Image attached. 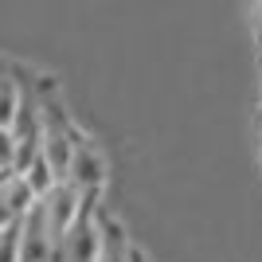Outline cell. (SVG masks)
<instances>
[{
    "instance_id": "277c9868",
    "label": "cell",
    "mask_w": 262,
    "mask_h": 262,
    "mask_svg": "<svg viewBox=\"0 0 262 262\" xmlns=\"http://www.w3.org/2000/svg\"><path fill=\"white\" fill-rule=\"evenodd\" d=\"M106 176H110V164H106V157H102V149L94 141L82 137L78 149H75V161H71L67 180H71V184H75L90 204H98V200H102V188H106Z\"/></svg>"
},
{
    "instance_id": "7a4b0ae2",
    "label": "cell",
    "mask_w": 262,
    "mask_h": 262,
    "mask_svg": "<svg viewBox=\"0 0 262 262\" xmlns=\"http://www.w3.org/2000/svg\"><path fill=\"white\" fill-rule=\"evenodd\" d=\"M102 235H106V215L98 211V204H86L75 227L55 243V262H98Z\"/></svg>"
},
{
    "instance_id": "3957f363",
    "label": "cell",
    "mask_w": 262,
    "mask_h": 262,
    "mask_svg": "<svg viewBox=\"0 0 262 262\" xmlns=\"http://www.w3.org/2000/svg\"><path fill=\"white\" fill-rule=\"evenodd\" d=\"M86 204H90V200L82 196L71 180H59L47 196H39V208H43V215H47V227H51L55 243H59L67 231L75 227V219L86 211Z\"/></svg>"
},
{
    "instance_id": "30bf717a",
    "label": "cell",
    "mask_w": 262,
    "mask_h": 262,
    "mask_svg": "<svg viewBox=\"0 0 262 262\" xmlns=\"http://www.w3.org/2000/svg\"><path fill=\"white\" fill-rule=\"evenodd\" d=\"M24 176L32 180V188L39 192V196H47V192H51V188L59 184V172L51 168V161L43 157V149H39V157H35V161L28 164V172H24Z\"/></svg>"
},
{
    "instance_id": "52a82bcc",
    "label": "cell",
    "mask_w": 262,
    "mask_h": 262,
    "mask_svg": "<svg viewBox=\"0 0 262 262\" xmlns=\"http://www.w3.org/2000/svg\"><path fill=\"white\" fill-rule=\"evenodd\" d=\"M137 258H141V251L129 243L125 227H121L118 219L106 215V235H102V254H98V262H137Z\"/></svg>"
},
{
    "instance_id": "5b68a950",
    "label": "cell",
    "mask_w": 262,
    "mask_h": 262,
    "mask_svg": "<svg viewBox=\"0 0 262 262\" xmlns=\"http://www.w3.org/2000/svg\"><path fill=\"white\" fill-rule=\"evenodd\" d=\"M24 262H55V235L47 227V215L39 208V200L24 215Z\"/></svg>"
},
{
    "instance_id": "ba28073f",
    "label": "cell",
    "mask_w": 262,
    "mask_h": 262,
    "mask_svg": "<svg viewBox=\"0 0 262 262\" xmlns=\"http://www.w3.org/2000/svg\"><path fill=\"white\" fill-rule=\"evenodd\" d=\"M32 98V94H28ZM28 98H24V90L16 78H4V98H0V129H16V121H20L24 106H28Z\"/></svg>"
},
{
    "instance_id": "8992f818",
    "label": "cell",
    "mask_w": 262,
    "mask_h": 262,
    "mask_svg": "<svg viewBox=\"0 0 262 262\" xmlns=\"http://www.w3.org/2000/svg\"><path fill=\"white\" fill-rule=\"evenodd\" d=\"M39 192L32 188V180L24 172H4V184H0V219H24L35 208Z\"/></svg>"
},
{
    "instance_id": "6da1fadb",
    "label": "cell",
    "mask_w": 262,
    "mask_h": 262,
    "mask_svg": "<svg viewBox=\"0 0 262 262\" xmlns=\"http://www.w3.org/2000/svg\"><path fill=\"white\" fill-rule=\"evenodd\" d=\"M43 106V157L51 161V168L59 172V180H67L71 172V161H75V149L82 141V133L75 129V121L63 114V106L51 98H39Z\"/></svg>"
},
{
    "instance_id": "9c48e42d",
    "label": "cell",
    "mask_w": 262,
    "mask_h": 262,
    "mask_svg": "<svg viewBox=\"0 0 262 262\" xmlns=\"http://www.w3.org/2000/svg\"><path fill=\"white\" fill-rule=\"evenodd\" d=\"M0 243H4L0 262H24V219H0Z\"/></svg>"
}]
</instances>
